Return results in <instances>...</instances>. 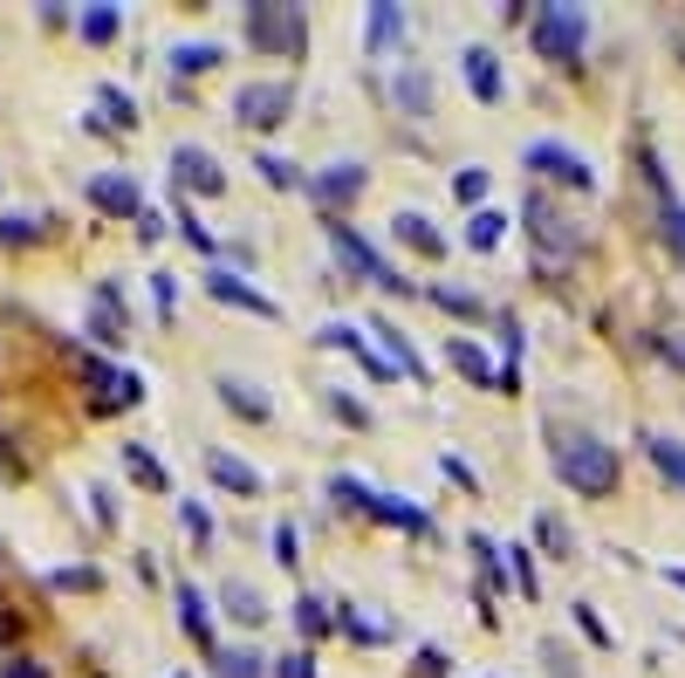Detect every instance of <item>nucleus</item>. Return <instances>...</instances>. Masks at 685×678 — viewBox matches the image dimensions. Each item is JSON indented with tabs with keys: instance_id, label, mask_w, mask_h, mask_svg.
I'll use <instances>...</instances> for the list:
<instances>
[{
	"instance_id": "nucleus-48",
	"label": "nucleus",
	"mask_w": 685,
	"mask_h": 678,
	"mask_svg": "<svg viewBox=\"0 0 685 678\" xmlns=\"http://www.w3.org/2000/svg\"><path fill=\"white\" fill-rule=\"evenodd\" d=\"M665 576H672V589H685V569H665Z\"/></svg>"
},
{
	"instance_id": "nucleus-26",
	"label": "nucleus",
	"mask_w": 685,
	"mask_h": 678,
	"mask_svg": "<svg viewBox=\"0 0 685 678\" xmlns=\"http://www.w3.org/2000/svg\"><path fill=\"white\" fill-rule=\"evenodd\" d=\"M220 62V48L213 42H186V48H172V75H199V69H213Z\"/></svg>"
},
{
	"instance_id": "nucleus-3",
	"label": "nucleus",
	"mask_w": 685,
	"mask_h": 678,
	"mask_svg": "<svg viewBox=\"0 0 685 678\" xmlns=\"http://www.w3.org/2000/svg\"><path fill=\"white\" fill-rule=\"evenodd\" d=\"M528 35H535V48L548 62H576L582 42H590V14L582 8H535L528 14Z\"/></svg>"
},
{
	"instance_id": "nucleus-45",
	"label": "nucleus",
	"mask_w": 685,
	"mask_h": 678,
	"mask_svg": "<svg viewBox=\"0 0 685 678\" xmlns=\"http://www.w3.org/2000/svg\"><path fill=\"white\" fill-rule=\"evenodd\" d=\"M439 466H446V474H452V480H460V487H473V466H466V459H460V453H446V459H439Z\"/></svg>"
},
{
	"instance_id": "nucleus-17",
	"label": "nucleus",
	"mask_w": 685,
	"mask_h": 678,
	"mask_svg": "<svg viewBox=\"0 0 685 678\" xmlns=\"http://www.w3.org/2000/svg\"><path fill=\"white\" fill-rule=\"evenodd\" d=\"M364 514H377V521H398V528H412V535H425V528H433V521H425L412 501H391V493H370V501H364Z\"/></svg>"
},
{
	"instance_id": "nucleus-15",
	"label": "nucleus",
	"mask_w": 685,
	"mask_h": 678,
	"mask_svg": "<svg viewBox=\"0 0 685 678\" xmlns=\"http://www.w3.org/2000/svg\"><path fill=\"white\" fill-rule=\"evenodd\" d=\"M206 474L220 487H234V493H261V474H253L247 459H234V453H206Z\"/></svg>"
},
{
	"instance_id": "nucleus-35",
	"label": "nucleus",
	"mask_w": 685,
	"mask_h": 678,
	"mask_svg": "<svg viewBox=\"0 0 685 678\" xmlns=\"http://www.w3.org/2000/svg\"><path fill=\"white\" fill-rule=\"evenodd\" d=\"M220 398H226V405H240V411H247V419H268V405H261V398H253V390H247V384H220Z\"/></svg>"
},
{
	"instance_id": "nucleus-33",
	"label": "nucleus",
	"mask_w": 685,
	"mask_h": 678,
	"mask_svg": "<svg viewBox=\"0 0 685 678\" xmlns=\"http://www.w3.org/2000/svg\"><path fill=\"white\" fill-rule=\"evenodd\" d=\"M658 226H665V241H672V254L685 260V206H678V199H665V213H658Z\"/></svg>"
},
{
	"instance_id": "nucleus-20",
	"label": "nucleus",
	"mask_w": 685,
	"mask_h": 678,
	"mask_svg": "<svg viewBox=\"0 0 685 678\" xmlns=\"http://www.w3.org/2000/svg\"><path fill=\"white\" fill-rule=\"evenodd\" d=\"M364 42H370V48H398V42H404V14L391 8V0H377V8H370V28H364Z\"/></svg>"
},
{
	"instance_id": "nucleus-1",
	"label": "nucleus",
	"mask_w": 685,
	"mask_h": 678,
	"mask_svg": "<svg viewBox=\"0 0 685 678\" xmlns=\"http://www.w3.org/2000/svg\"><path fill=\"white\" fill-rule=\"evenodd\" d=\"M555 474H563V487H576L582 501H603V493H617V446H603V439H563L555 446Z\"/></svg>"
},
{
	"instance_id": "nucleus-11",
	"label": "nucleus",
	"mask_w": 685,
	"mask_h": 678,
	"mask_svg": "<svg viewBox=\"0 0 685 678\" xmlns=\"http://www.w3.org/2000/svg\"><path fill=\"white\" fill-rule=\"evenodd\" d=\"M90 336H96V343H123V295L110 289V281L96 289V308H90Z\"/></svg>"
},
{
	"instance_id": "nucleus-21",
	"label": "nucleus",
	"mask_w": 685,
	"mask_h": 678,
	"mask_svg": "<svg viewBox=\"0 0 685 678\" xmlns=\"http://www.w3.org/2000/svg\"><path fill=\"white\" fill-rule=\"evenodd\" d=\"M179 623L199 638V644H213V617H206V596H199L192 583H179Z\"/></svg>"
},
{
	"instance_id": "nucleus-16",
	"label": "nucleus",
	"mask_w": 685,
	"mask_h": 678,
	"mask_svg": "<svg viewBox=\"0 0 685 678\" xmlns=\"http://www.w3.org/2000/svg\"><path fill=\"white\" fill-rule=\"evenodd\" d=\"M645 453H651V466H658V474H665L678 493H685V446H678V439H665V432H651L645 439Z\"/></svg>"
},
{
	"instance_id": "nucleus-29",
	"label": "nucleus",
	"mask_w": 685,
	"mask_h": 678,
	"mask_svg": "<svg viewBox=\"0 0 685 678\" xmlns=\"http://www.w3.org/2000/svg\"><path fill=\"white\" fill-rule=\"evenodd\" d=\"M117 28H123V14L110 8V0H96V8L83 14V42H110Z\"/></svg>"
},
{
	"instance_id": "nucleus-37",
	"label": "nucleus",
	"mask_w": 685,
	"mask_h": 678,
	"mask_svg": "<svg viewBox=\"0 0 685 678\" xmlns=\"http://www.w3.org/2000/svg\"><path fill=\"white\" fill-rule=\"evenodd\" d=\"M535 535L548 541V556H569V528H563L555 514H542V521H535Z\"/></svg>"
},
{
	"instance_id": "nucleus-30",
	"label": "nucleus",
	"mask_w": 685,
	"mask_h": 678,
	"mask_svg": "<svg viewBox=\"0 0 685 678\" xmlns=\"http://www.w3.org/2000/svg\"><path fill=\"white\" fill-rule=\"evenodd\" d=\"M473 556H480V569H487V589H507V562H500V549L487 535H473Z\"/></svg>"
},
{
	"instance_id": "nucleus-8",
	"label": "nucleus",
	"mask_w": 685,
	"mask_h": 678,
	"mask_svg": "<svg viewBox=\"0 0 685 678\" xmlns=\"http://www.w3.org/2000/svg\"><path fill=\"white\" fill-rule=\"evenodd\" d=\"M528 226H535V247H542V260H555V254H576L582 247V233H576V220H563L555 206L535 192L528 199Z\"/></svg>"
},
{
	"instance_id": "nucleus-13",
	"label": "nucleus",
	"mask_w": 685,
	"mask_h": 678,
	"mask_svg": "<svg viewBox=\"0 0 685 678\" xmlns=\"http://www.w3.org/2000/svg\"><path fill=\"white\" fill-rule=\"evenodd\" d=\"M466 83H473V96H480V103H500V96H507L494 48H466Z\"/></svg>"
},
{
	"instance_id": "nucleus-46",
	"label": "nucleus",
	"mask_w": 685,
	"mask_h": 678,
	"mask_svg": "<svg viewBox=\"0 0 685 678\" xmlns=\"http://www.w3.org/2000/svg\"><path fill=\"white\" fill-rule=\"evenodd\" d=\"M0 678H48V671H42V665H35V658H14V665H8V671H0Z\"/></svg>"
},
{
	"instance_id": "nucleus-27",
	"label": "nucleus",
	"mask_w": 685,
	"mask_h": 678,
	"mask_svg": "<svg viewBox=\"0 0 685 678\" xmlns=\"http://www.w3.org/2000/svg\"><path fill=\"white\" fill-rule=\"evenodd\" d=\"M220 604H226V617H240V623H261V617H268V604H261V596H253L247 583H226Z\"/></svg>"
},
{
	"instance_id": "nucleus-2",
	"label": "nucleus",
	"mask_w": 685,
	"mask_h": 678,
	"mask_svg": "<svg viewBox=\"0 0 685 678\" xmlns=\"http://www.w3.org/2000/svg\"><path fill=\"white\" fill-rule=\"evenodd\" d=\"M247 48H261V56H302V48H309V21H302L295 8L253 0L247 8Z\"/></svg>"
},
{
	"instance_id": "nucleus-44",
	"label": "nucleus",
	"mask_w": 685,
	"mask_h": 678,
	"mask_svg": "<svg viewBox=\"0 0 685 678\" xmlns=\"http://www.w3.org/2000/svg\"><path fill=\"white\" fill-rule=\"evenodd\" d=\"M460 199H466V206L487 199V172H460Z\"/></svg>"
},
{
	"instance_id": "nucleus-49",
	"label": "nucleus",
	"mask_w": 685,
	"mask_h": 678,
	"mask_svg": "<svg viewBox=\"0 0 685 678\" xmlns=\"http://www.w3.org/2000/svg\"><path fill=\"white\" fill-rule=\"evenodd\" d=\"M179 678H186V671H179Z\"/></svg>"
},
{
	"instance_id": "nucleus-28",
	"label": "nucleus",
	"mask_w": 685,
	"mask_h": 678,
	"mask_svg": "<svg viewBox=\"0 0 685 678\" xmlns=\"http://www.w3.org/2000/svg\"><path fill=\"white\" fill-rule=\"evenodd\" d=\"M446 356H452V363H460V371H466L473 384H500V371H494V363H487V356H480L473 343H446Z\"/></svg>"
},
{
	"instance_id": "nucleus-5",
	"label": "nucleus",
	"mask_w": 685,
	"mask_h": 678,
	"mask_svg": "<svg viewBox=\"0 0 685 678\" xmlns=\"http://www.w3.org/2000/svg\"><path fill=\"white\" fill-rule=\"evenodd\" d=\"M295 110V83H240L234 90V117L247 130H274V124H288Z\"/></svg>"
},
{
	"instance_id": "nucleus-34",
	"label": "nucleus",
	"mask_w": 685,
	"mask_h": 678,
	"mask_svg": "<svg viewBox=\"0 0 685 678\" xmlns=\"http://www.w3.org/2000/svg\"><path fill=\"white\" fill-rule=\"evenodd\" d=\"M220 678H261V658H253V651H226V658H220Z\"/></svg>"
},
{
	"instance_id": "nucleus-22",
	"label": "nucleus",
	"mask_w": 685,
	"mask_h": 678,
	"mask_svg": "<svg viewBox=\"0 0 685 678\" xmlns=\"http://www.w3.org/2000/svg\"><path fill=\"white\" fill-rule=\"evenodd\" d=\"M322 343H336V350H357V356L370 363V377H391V363H385V356H370V350H364V336L350 329V323H329V329H322Z\"/></svg>"
},
{
	"instance_id": "nucleus-47",
	"label": "nucleus",
	"mask_w": 685,
	"mask_h": 678,
	"mask_svg": "<svg viewBox=\"0 0 685 678\" xmlns=\"http://www.w3.org/2000/svg\"><path fill=\"white\" fill-rule=\"evenodd\" d=\"M665 356H672V363H685V336H672V343H665Z\"/></svg>"
},
{
	"instance_id": "nucleus-12",
	"label": "nucleus",
	"mask_w": 685,
	"mask_h": 678,
	"mask_svg": "<svg viewBox=\"0 0 685 678\" xmlns=\"http://www.w3.org/2000/svg\"><path fill=\"white\" fill-rule=\"evenodd\" d=\"M391 96H398L404 117H433V75H425V69H398Z\"/></svg>"
},
{
	"instance_id": "nucleus-10",
	"label": "nucleus",
	"mask_w": 685,
	"mask_h": 678,
	"mask_svg": "<svg viewBox=\"0 0 685 678\" xmlns=\"http://www.w3.org/2000/svg\"><path fill=\"white\" fill-rule=\"evenodd\" d=\"M90 199L104 206V213H117V220H123V213H144V199H138V186H131L123 172H96V178H90Z\"/></svg>"
},
{
	"instance_id": "nucleus-41",
	"label": "nucleus",
	"mask_w": 685,
	"mask_h": 678,
	"mask_svg": "<svg viewBox=\"0 0 685 678\" xmlns=\"http://www.w3.org/2000/svg\"><path fill=\"white\" fill-rule=\"evenodd\" d=\"M274 678H316V658H309V651H288V658L274 665Z\"/></svg>"
},
{
	"instance_id": "nucleus-32",
	"label": "nucleus",
	"mask_w": 685,
	"mask_h": 678,
	"mask_svg": "<svg viewBox=\"0 0 685 678\" xmlns=\"http://www.w3.org/2000/svg\"><path fill=\"white\" fill-rule=\"evenodd\" d=\"M96 103H104V110H110L104 124H138V103L123 96V90H110V83H104V90H96Z\"/></svg>"
},
{
	"instance_id": "nucleus-38",
	"label": "nucleus",
	"mask_w": 685,
	"mask_h": 678,
	"mask_svg": "<svg viewBox=\"0 0 685 678\" xmlns=\"http://www.w3.org/2000/svg\"><path fill=\"white\" fill-rule=\"evenodd\" d=\"M507 569H515V589L535 596V562H528V549H507Z\"/></svg>"
},
{
	"instance_id": "nucleus-40",
	"label": "nucleus",
	"mask_w": 685,
	"mask_h": 678,
	"mask_svg": "<svg viewBox=\"0 0 685 678\" xmlns=\"http://www.w3.org/2000/svg\"><path fill=\"white\" fill-rule=\"evenodd\" d=\"M179 226H186V241H192L199 254H213V233H206V226L192 220V206H186V199H179Z\"/></svg>"
},
{
	"instance_id": "nucleus-43",
	"label": "nucleus",
	"mask_w": 685,
	"mask_h": 678,
	"mask_svg": "<svg viewBox=\"0 0 685 678\" xmlns=\"http://www.w3.org/2000/svg\"><path fill=\"white\" fill-rule=\"evenodd\" d=\"M576 623H582V638H590V644H611V631L597 623V610H590V604H576Z\"/></svg>"
},
{
	"instance_id": "nucleus-36",
	"label": "nucleus",
	"mask_w": 685,
	"mask_h": 678,
	"mask_svg": "<svg viewBox=\"0 0 685 678\" xmlns=\"http://www.w3.org/2000/svg\"><path fill=\"white\" fill-rule=\"evenodd\" d=\"M433 302L452 308V316H480V295H466V289H433Z\"/></svg>"
},
{
	"instance_id": "nucleus-25",
	"label": "nucleus",
	"mask_w": 685,
	"mask_h": 678,
	"mask_svg": "<svg viewBox=\"0 0 685 678\" xmlns=\"http://www.w3.org/2000/svg\"><path fill=\"white\" fill-rule=\"evenodd\" d=\"M253 172H261L274 192H295V186H309V178H302V172H295L288 159H274V151H261V159H253Z\"/></svg>"
},
{
	"instance_id": "nucleus-14",
	"label": "nucleus",
	"mask_w": 685,
	"mask_h": 678,
	"mask_svg": "<svg viewBox=\"0 0 685 678\" xmlns=\"http://www.w3.org/2000/svg\"><path fill=\"white\" fill-rule=\"evenodd\" d=\"M391 226H398V241H404V247H418V254H433V260L446 254V233H439L433 220H425V213H398Z\"/></svg>"
},
{
	"instance_id": "nucleus-9",
	"label": "nucleus",
	"mask_w": 685,
	"mask_h": 678,
	"mask_svg": "<svg viewBox=\"0 0 685 678\" xmlns=\"http://www.w3.org/2000/svg\"><path fill=\"white\" fill-rule=\"evenodd\" d=\"M309 192L329 206V213H336V206H350V199H357L364 192V165L357 159H343V165H329L322 178H309Z\"/></svg>"
},
{
	"instance_id": "nucleus-31",
	"label": "nucleus",
	"mask_w": 685,
	"mask_h": 678,
	"mask_svg": "<svg viewBox=\"0 0 685 678\" xmlns=\"http://www.w3.org/2000/svg\"><path fill=\"white\" fill-rule=\"evenodd\" d=\"M295 623H302L309 638H322V631H329V604H322V596H302V604H295Z\"/></svg>"
},
{
	"instance_id": "nucleus-39",
	"label": "nucleus",
	"mask_w": 685,
	"mask_h": 678,
	"mask_svg": "<svg viewBox=\"0 0 685 678\" xmlns=\"http://www.w3.org/2000/svg\"><path fill=\"white\" fill-rule=\"evenodd\" d=\"M179 514H186V535L192 541H213V521H206V507H199V501H179Z\"/></svg>"
},
{
	"instance_id": "nucleus-18",
	"label": "nucleus",
	"mask_w": 685,
	"mask_h": 678,
	"mask_svg": "<svg viewBox=\"0 0 685 678\" xmlns=\"http://www.w3.org/2000/svg\"><path fill=\"white\" fill-rule=\"evenodd\" d=\"M206 289H213L220 302H234V308H253V316H274V302H268V295H253L247 281H234V274H206Z\"/></svg>"
},
{
	"instance_id": "nucleus-7",
	"label": "nucleus",
	"mask_w": 685,
	"mask_h": 678,
	"mask_svg": "<svg viewBox=\"0 0 685 678\" xmlns=\"http://www.w3.org/2000/svg\"><path fill=\"white\" fill-rule=\"evenodd\" d=\"M521 165H528V172H542V178H563L569 192H590V186H597V172L582 165L569 144H555V138H535V144H528V159H521Z\"/></svg>"
},
{
	"instance_id": "nucleus-24",
	"label": "nucleus",
	"mask_w": 685,
	"mask_h": 678,
	"mask_svg": "<svg viewBox=\"0 0 685 678\" xmlns=\"http://www.w3.org/2000/svg\"><path fill=\"white\" fill-rule=\"evenodd\" d=\"M500 233H507V213H473V220H466V247L494 254V247H500Z\"/></svg>"
},
{
	"instance_id": "nucleus-23",
	"label": "nucleus",
	"mask_w": 685,
	"mask_h": 678,
	"mask_svg": "<svg viewBox=\"0 0 685 678\" xmlns=\"http://www.w3.org/2000/svg\"><path fill=\"white\" fill-rule=\"evenodd\" d=\"M123 466H131V474H138V480H144L151 493H172V474H165V466L151 459L144 446H123Z\"/></svg>"
},
{
	"instance_id": "nucleus-19",
	"label": "nucleus",
	"mask_w": 685,
	"mask_h": 678,
	"mask_svg": "<svg viewBox=\"0 0 685 678\" xmlns=\"http://www.w3.org/2000/svg\"><path fill=\"white\" fill-rule=\"evenodd\" d=\"M370 336H385V350H391V363H398V371H404V377H412V384H425V363H418V350H412V343H404V336H398V329H391L385 316H377V323H370Z\"/></svg>"
},
{
	"instance_id": "nucleus-42",
	"label": "nucleus",
	"mask_w": 685,
	"mask_h": 678,
	"mask_svg": "<svg viewBox=\"0 0 685 678\" xmlns=\"http://www.w3.org/2000/svg\"><path fill=\"white\" fill-rule=\"evenodd\" d=\"M295 549H302V535H295V528H288V521H282V528H274V562H282V569H288V562H295Z\"/></svg>"
},
{
	"instance_id": "nucleus-6",
	"label": "nucleus",
	"mask_w": 685,
	"mask_h": 678,
	"mask_svg": "<svg viewBox=\"0 0 685 678\" xmlns=\"http://www.w3.org/2000/svg\"><path fill=\"white\" fill-rule=\"evenodd\" d=\"M172 186L199 192V199H220L226 192V172H220V159H213L206 144H179V151H172Z\"/></svg>"
},
{
	"instance_id": "nucleus-4",
	"label": "nucleus",
	"mask_w": 685,
	"mask_h": 678,
	"mask_svg": "<svg viewBox=\"0 0 685 678\" xmlns=\"http://www.w3.org/2000/svg\"><path fill=\"white\" fill-rule=\"evenodd\" d=\"M329 247H336V260H343V268L350 274H357V281H370V289H412V281H404L398 268H391V260L385 254H377L370 241H357V226H343V220H329Z\"/></svg>"
}]
</instances>
